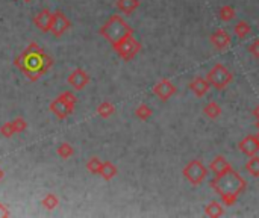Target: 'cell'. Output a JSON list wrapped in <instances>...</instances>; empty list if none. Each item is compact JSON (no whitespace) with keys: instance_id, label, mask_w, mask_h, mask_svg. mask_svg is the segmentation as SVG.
I'll return each mask as SVG.
<instances>
[{"instance_id":"obj_1","label":"cell","mask_w":259,"mask_h":218,"mask_svg":"<svg viewBox=\"0 0 259 218\" xmlns=\"http://www.w3.org/2000/svg\"><path fill=\"white\" fill-rule=\"evenodd\" d=\"M209 186L220 196L225 206H232V204L237 203L240 194L247 189V182L244 181V177L240 173L232 168L227 173L217 174Z\"/></svg>"},{"instance_id":"obj_2","label":"cell","mask_w":259,"mask_h":218,"mask_svg":"<svg viewBox=\"0 0 259 218\" xmlns=\"http://www.w3.org/2000/svg\"><path fill=\"white\" fill-rule=\"evenodd\" d=\"M100 34L113 44V47H115L128 36L133 35V29L120 16H113L100 29Z\"/></svg>"},{"instance_id":"obj_3","label":"cell","mask_w":259,"mask_h":218,"mask_svg":"<svg viewBox=\"0 0 259 218\" xmlns=\"http://www.w3.org/2000/svg\"><path fill=\"white\" fill-rule=\"evenodd\" d=\"M206 79L209 85L214 86L215 89H225L233 81V74L226 66H223V64H215V66L208 71Z\"/></svg>"},{"instance_id":"obj_4","label":"cell","mask_w":259,"mask_h":218,"mask_svg":"<svg viewBox=\"0 0 259 218\" xmlns=\"http://www.w3.org/2000/svg\"><path fill=\"white\" fill-rule=\"evenodd\" d=\"M182 174L193 186H197V185H200V184L205 182V179L208 176V168H206L202 161L191 159L187 165L183 167Z\"/></svg>"},{"instance_id":"obj_5","label":"cell","mask_w":259,"mask_h":218,"mask_svg":"<svg viewBox=\"0 0 259 218\" xmlns=\"http://www.w3.org/2000/svg\"><path fill=\"white\" fill-rule=\"evenodd\" d=\"M114 49L117 50V53L120 55L121 59L132 61L141 50V44L137 38H133V35H130V36L126 38V40H123L120 44H117Z\"/></svg>"},{"instance_id":"obj_6","label":"cell","mask_w":259,"mask_h":218,"mask_svg":"<svg viewBox=\"0 0 259 218\" xmlns=\"http://www.w3.org/2000/svg\"><path fill=\"white\" fill-rule=\"evenodd\" d=\"M176 86H175V84H173L171 81H168V79H161V81H158L155 85H153V88H152V93L161 100V101H167V100H170L173 96L176 94Z\"/></svg>"},{"instance_id":"obj_7","label":"cell","mask_w":259,"mask_h":218,"mask_svg":"<svg viewBox=\"0 0 259 218\" xmlns=\"http://www.w3.org/2000/svg\"><path fill=\"white\" fill-rule=\"evenodd\" d=\"M238 150L245 156H256L259 153V136L256 135H247L244 136L238 143Z\"/></svg>"},{"instance_id":"obj_8","label":"cell","mask_w":259,"mask_h":218,"mask_svg":"<svg viewBox=\"0 0 259 218\" xmlns=\"http://www.w3.org/2000/svg\"><path fill=\"white\" fill-rule=\"evenodd\" d=\"M209 41H211V44L217 50H226L230 46V43H232V38H230V35L225 29L218 28L217 31H214L211 34V36H209Z\"/></svg>"},{"instance_id":"obj_9","label":"cell","mask_w":259,"mask_h":218,"mask_svg":"<svg viewBox=\"0 0 259 218\" xmlns=\"http://www.w3.org/2000/svg\"><path fill=\"white\" fill-rule=\"evenodd\" d=\"M190 89H191V93L195 96V97H205L209 91V88H211V85H209L208 79L206 78H202V76H195V78L190 82Z\"/></svg>"},{"instance_id":"obj_10","label":"cell","mask_w":259,"mask_h":218,"mask_svg":"<svg viewBox=\"0 0 259 218\" xmlns=\"http://www.w3.org/2000/svg\"><path fill=\"white\" fill-rule=\"evenodd\" d=\"M209 170L217 176V174H223V173H227L229 170H232V165L225 156L218 155L211 161V164H209Z\"/></svg>"},{"instance_id":"obj_11","label":"cell","mask_w":259,"mask_h":218,"mask_svg":"<svg viewBox=\"0 0 259 218\" xmlns=\"http://www.w3.org/2000/svg\"><path fill=\"white\" fill-rule=\"evenodd\" d=\"M203 212H205L206 217L218 218V217L225 215V206H223V203H220V201H211V203H208L205 206Z\"/></svg>"},{"instance_id":"obj_12","label":"cell","mask_w":259,"mask_h":218,"mask_svg":"<svg viewBox=\"0 0 259 218\" xmlns=\"http://www.w3.org/2000/svg\"><path fill=\"white\" fill-rule=\"evenodd\" d=\"M221 112H223V108H221V106L217 103V101H214V100L208 101V103L205 105V108H203V114L206 115L208 118H211V120L218 118L220 115H221Z\"/></svg>"},{"instance_id":"obj_13","label":"cell","mask_w":259,"mask_h":218,"mask_svg":"<svg viewBox=\"0 0 259 218\" xmlns=\"http://www.w3.org/2000/svg\"><path fill=\"white\" fill-rule=\"evenodd\" d=\"M117 8L126 16H130L140 8V0H117Z\"/></svg>"},{"instance_id":"obj_14","label":"cell","mask_w":259,"mask_h":218,"mask_svg":"<svg viewBox=\"0 0 259 218\" xmlns=\"http://www.w3.org/2000/svg\"><path fill=\"white\" fill-rule=\"evenodd\" d=\"M233 32H235V35L238 38H241V40H244L245 36H249L252 34V28H250V24L247 21H244V20H240L235 26H233Z\"/></svg>"},{"instance_id":"obj_15","label":"cell","mask_w":259,"mask_h":218,"mask_svg":"<svg viewBox=\"0 0 259 218\" xmlns=\"http://www.w3.org/2000/svg\"><path fill=\"white\" fill-rule=\"evenodd\" d=\"M244 168L245 171H247L252 177L258 179L259 177V156H252L247 162H245L244 165Z\"/></svg>"},{"instance_id":"obj_16","label":"cell","mask_w":259,"mask_h":218,"mask_svg":"<svg viewBox=\"0 0 259 218\" xmlns=\"http://www.w3.org/2000/svg\"><path fill=\"white\" fill-rule=\"evenodd\" d=\"M235 16H237V11L230 5H223L218 11V17L223 21H232L233 18H235Z\"/></svg>"},{"instance_id":"obj_17","label":"cell","mask_w":259,"mask_h":218,"mask_svg":"<svg viewBox=\"0 0 259 218\" xmlns=\"http://www.w3.org/2000/svg\"><path fill=\"white\" fill-rule=\"evenodd\" d=\"M70 82L75 85V88H82V86L86 85V82H88V76H86L85 71L78 70V71L70 78Z\"/></svg>"},{"instance_id":"obj_18","label":"cell","mask_w":259,"mask_h":218,"mask_svg":"<svg viewBox=\"0 0 259 218\" xmlns=\"http://www.w3.org/2000/svg\"><path fill=\"white\" fill-rule=\"evenodd\" d=\"M152 108L149 106V105H146V103H141L137 109H135V115L140 118V120H143V121H147L150 117H152Z\"/></svg>"},{"instance_id":"obj_19","label":"cell","mask_w":259,"mask_h":218,"mask_svg":"<svg viewBox=\"0 0 259 218\" xmlns=\"http://www.w3.org/2000/svg\"><path fill=\"white\" fill-rule=\"evenodd\" d=\"M100 174L106 179V181H111V179L117 174V167L114 164H111V162H105V164H102Z\"/></svg>"},{"instance_id":"obj_20","label":"cell","mask_w":259,"mask_h":218,"mask_svg":"<svg viewBox=\"0 0 259 218\" xmlns=\"http://www.w3.org/2000/svg\"><path fill=\"white\" fill-rule=\"evenodd\" d=\"M114 111H115V109H114V106L111 105L109 101H103V103H102L100 106H98V114H100L103 118H108L109 115H113V114H114Z\"/></svg>"},{"instance_id":"obj_21","label":"cell","mask_w":259,"mask_h":218,"mask_svg":"<svg viewBox=\"0 0 259 218\" xmlns=\"http://www.w3.org/2000/svg\"><path fill=\"white\" fill-rule=\"evenodd\" d=\"M249 53H250L256 61H259V38H258V40H255V41L249 46Z\"/></svg>"},{"instance_id":"obj_22","label":"cell","mask_w":259,"mask_h":218,"mask_svg":"<svg viewBox=\"0 0 259 218\" xmlns=\"http://www.w3.org/2000/svg\"><path fill=\"white\" fill-rule=\"evenodd\" d=\"M88 168L91 170V173H100V170H102V162L94 158V159H91V162L88 164Z\"/></svg>"},{"instance_id":"obj_23","label":"cell","mask_w":259,"mask_h":218,"mask_svg":"<svg viewBox=\"0 0 259 218\" xmlns=\"http://www.w3.org/2000/svg\"><path fill=\"white\" fill-rule=\"evenodd\" d=\"M255 115H256V118L259 120V105L256 106V109H255Z\"/></svg>"}]
</instances>
